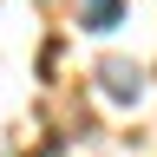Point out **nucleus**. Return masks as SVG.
<instances>
[{
    "mask_svg": "<svg viewBox=\"0 0 157 157\" xmlns=\"http://www.w3.org/2000/svg\"><path fill=\"white\" fill-rule=\"evenodd\" d=\"M98 78H105V92L111 98H144V78H137V66H124V59H105V66H98Z\"/></svg>",
    "mask_w": 157,
    "mask_h": 157,
    "instance_id": "f257e3e1",
    "label": "nucleus"
},
{
    "mask_svg": "<svg viewBox=\"0 0 157 157\" xmlns=\"http://www.w3.org/2000/svg\"><path fill=\"white\" fill-rule=\"evenodd\" d=\"M124 20V0H78V26L85 33H111Z\"/></svg>",
    "mask_w": 157,
    "mask_h": 157,
    "instance_id": "f03ea898",
    "label": "nucleus"
}]
</instances>
